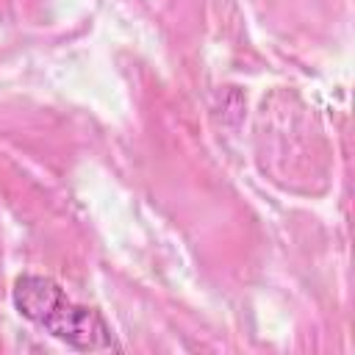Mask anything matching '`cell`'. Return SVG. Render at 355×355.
<instances>
[{
    "instance_id": "cell-1",
    "label": "cell",
    "mask_w": 355,
    "mask_h": 355,
    "mask_svg": "<svg viewBox=\"0 0 355 355\" xmlns=\"http://www.w3.org/2000/svg\"><path fill=\"white\" fill-rule=\"evenodd\" d=\"M14 305L33 324L67 341L75 349H111L114 338L103 316L92 308L72 302L58 283L42 275H22L14 283Z\"/></svg>"
}]
</instances>
